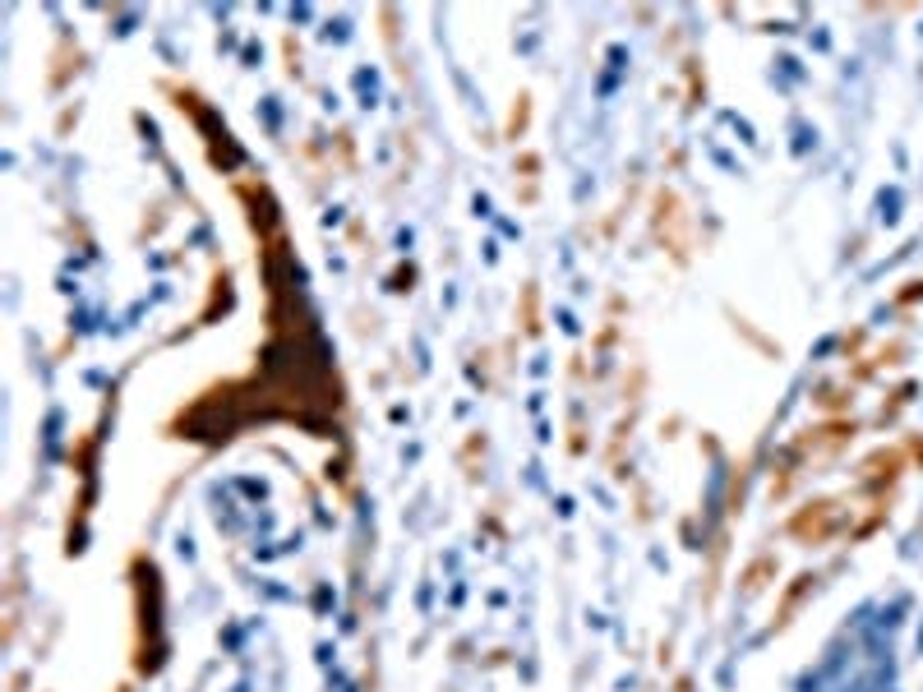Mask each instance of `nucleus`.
<instances>
[{
    "label": "nucleus",
    "instance_id": "obj_1",
    "mask_svg": "<svg viewBox=\"0 0 923 692\" xmlns=\"http://www.w3.org/2000/svg\"><path fill=\"white\" fill-rule=\"evenodd\" d=\"M651 240L660 245V254H670L679 268H688V259H693V213H688L684 194L674 190V185H660L656 194H651Z\"/></svg>",
    "mask_w": 923,
    "mask_h": 692
},
{
    "label": "nucleus",
    "instance_id": "obj_2",
    "mask_svg": "<svg viewBox=\"0 0 923 692\" xmlns=\"http://www.w3.org/2000/svg\"><path fill=\"white\" fill-rule=\"evenodd\" d=\"M785 531H790L799 545H827V540L840 531V503L836 499L804 503V508L790 517V526H785Z\"/></svg>",
    "mask_w": 923,
    "mask_h": 692
},
{
    "label": "nucleus",
    "instance_id": "obj_3",
    "mask_svg": "<svg viewBox=\"0 0 923 692\" xmlns=\"http://www.w3.org/2000/svg\"><path fill=\"white\" fill-rule=\"evenodd\" d=\"M84 47H79V42H74L70 33H60V42H56V51H51V93H65V88H70V79H79V74H84Z\"/></svg>",
    "mask_w": 923,
    "mask_h": 692
},
{
    "label": "nucleus",
    "instance_id": "obj_4",
    "mask_svg": "<svg viewBox=\"0 0 923 692\" xmlns=\"http://www.w3.org/2000/svg\"><path fill=\"white\" fill-rule=\"evenodd\" d=\"M540 153H531V148H522L513 162V176H517V203H536L540 199Z\"/></svg>",
    "mask_w": 923,
    "mask_h": 692
},
{
    "label": "nucleus",
    "instance_id": "obj_5",
    "mask_svg": "<svg viewBox=\"0 0 923 692\" xmlns=\"http://www.w3.org/2000/svg\"><path fill=\"white\" fill-rule=\"evenodd\" d=\"M813 582H817L813 573H799V577H794L790 586H785V596H780V609H776V619H771V628H767V633H780V628H785V623H790L794 614H799V605H804V600H808V591H813Z\"/></svg>",
    "mask_w": 923,
    "mask_h": 692
},
{
    "label": "nucleus",
    "instance_id": "obj_6",
    "mask_svg": "<svg viewBox=\"0 0 923 692\" xmlns=\"http://www.w3.org/2000/svg\"><path fill=\"white\" fill-rule=\"evenodd\" d=\"M531 111H536V102H531V93L522 88V93L513 97V107H508V120H504V139L508 144H522L531 134Z\"/></svg>",
    "mask_w": 923,
    "mask_h": 692
},
{
    "label": "nucleus",
    "instance_id": "obj_7",
    "mask_svg": "<svg viewBox=\"0 0 923 692\" xmlns=\"http://www.w3.org/2000/svg\"><path fill=\"white\" fill-rule=\"evenodd\" d=\"M517 323H522L527 337H540V287L536 282H527L522 296H517Z\"/></svg>",
    "mask_w": 923,
    "mask_h": 692
},
{
    "label": "nucleus",
    "instance_id": "obj_8",
    "mask_svg": "<svg viewBox=\"0 0 923 692\" xmlns=\"http://www.w3.org/2000/svg\"><path fill=\"white\" fill-rule=\"evenodd\" d=\"M771 577H776V559H771V554H757L744 573H739V582H744V596H757V591H762Z\"/></svg>",
    "mask_w": 923,
    "mask_h": 692
},
{
    "label": "nucleus",
    "instance_id": "obj_9",
    "mask_svg": "<svg viewBox=\"0 0 923 692\" xmlns=\"http://www.w3.org/2000/svg\"><path fill=\"white\" fill-rule=\"evenodd\" d=\"M684 84H688V102H684V107L697 111L702 102H707V70H702V60H697V56L684 60Z\"/></svg>",
    "mask_w": 923,
    "mask_h": 692
},
{
    "label": "nucleus",
    "instance_id": "obj_10",
    "mask_svg": "<svg viewBox=\"0 0 923 692\" xmlns=\"http://www.w3.org/2000/svg\"><path fill=\"white\" fill-rule=\"evenodd\" d=\"M674 692H693V679H688V674H679V679H674Z\"/></svg>",
    "mask_w": 923,
    "mask_h": 692
}]
</instances>
